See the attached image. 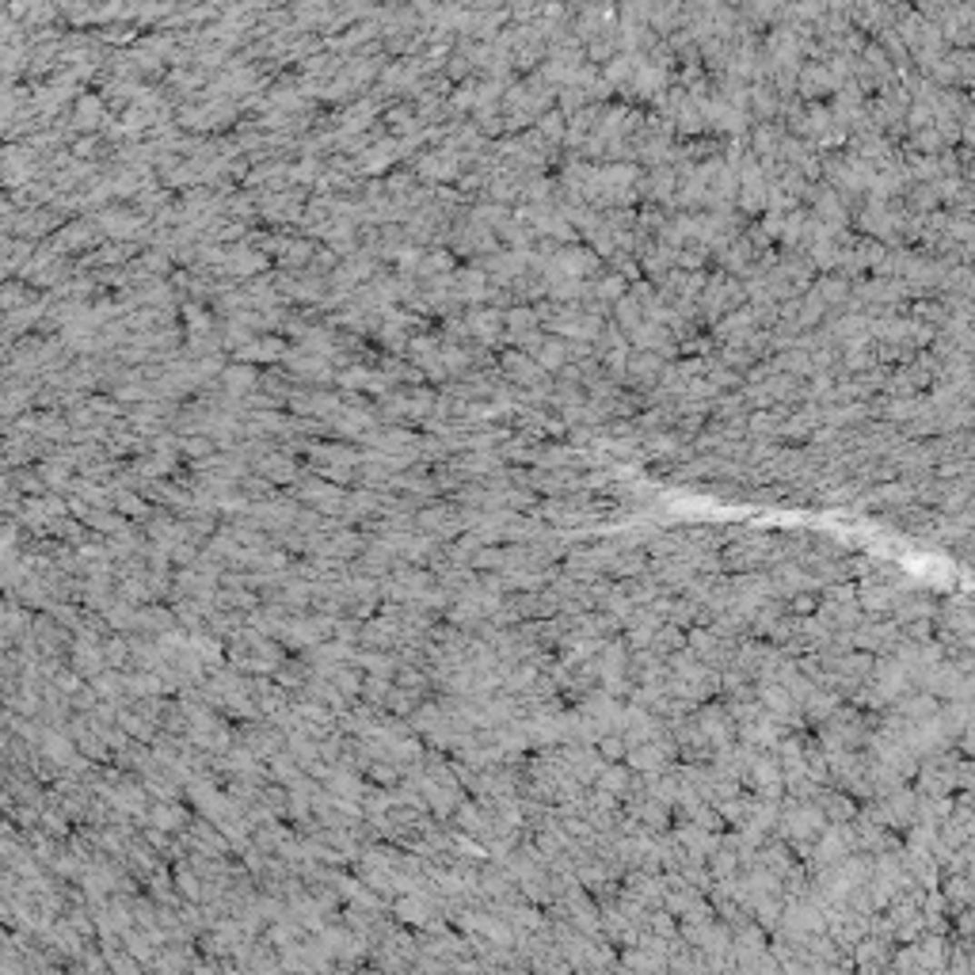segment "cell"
I'll use <instances>...</instances> for the list:
<instances>
[{"instance_id": "obj_2", "label": "cell", "mask_w": 975, "mask_h": 975, "mask_svg": "<svg viewBox=\"0 0 975 975\" xmlns=\"http://www.w3.org/2000/svg\"><path fill=\"white\" fill-rule=\"evenodd\" d=\"M503 363H507V373H511V377H522V382H530V377H537L533 363H530V358H522V354H507Z\"/></svg>"}, {"instance_id": "obj_3", "label": "cell", "mask_w": 975, "mask_h": 975, "mask_svg": "<svg viewBox=\"0 0 975 975\" xmlns=\"http://www.w3.org/2000/svg\"><path fill=\"white\" fill-rule=\"evenodd\" d=\"M179 450H184L187 457H206V453H214V439H184Z\"/></svg>"}, {"instance_id": "obj_4", "label": "cell", "mask_w": 975, "mask_h": 975, "mask_svg": "<svg viewBox=\"0 0 975 975\" xmlns=\"http://www.w3.org/2000/svg\"><path fill=\"white\" fill-rule=\"evenodd\" d=\"M95 118H99V104H95V99H81V107H76V123H81V126H95Z\"/></svg>"}, {"instance_id": "obj_1", "label": "cell", "mask_w": 975, "mask_h": 975, "mask_svg": "<svg viewBox=\"0 0 975 975\" xmlns=\"http://www.w3.org/2000/svg\"><path fill=\"white\" fill-rule=\"evenodd\" d=\"M153 823H156V827H164V831H175L179 823H184V811H179V808H164V804H156V808H153Z\"/></svg>"}, {"instance_id": "obj_9", "label": "cell", "mask_w": 975, "mask_h": 975, "mask_svg": "<svg viewBox=\"0 0 975 975\" xmlns=\"http://www.w3.org/2000/svg\"><path fill=\"white\" fill-rule=\"evenodd\" d=\"M179 891H187L191 900H198V880L191 877V872H179Z\"/></svg>"}, {"instance_id": "obj_10", "label": "cell", "mask_w": 975, "mask_h": 975, "mask_svg": "<svg viewBox=\"0 0 975 975\" xmlns=\"http://www.w3.org/2000/svg\"><path fill=\"white\" fill-rule=\"evenodd\" d=\"M43 476H46L50 484H62V481H65V469H57V465H46V469H43Z\"/></svg>"}, {"instance_id": "obj_8", "label": "cell", "mask_w": 975, "mask_h": 975, "mask_svg": "<svg viewBox=\"0 0 975 975\" xmlns=\"http://www.w3.org/2000/svg\"><path fill=\"white\" fill-rule=\"evenodd\" d=\"M118 507H126L130 514H145V503L137 500V495H130V492H118Z\"/></svg>"}, {"instance_id": "obj_6", "label": "cell", "mask_w": 975, "mask_h": 975, "mask_svg": "<svg viewBox=\"0 0 975 975\" xmlns=\"http://www.w3.org/2000/svg\"><path fill=\"white\" fill-rule=\"evenodd\" d=\"M260 469L267 476H274V481H290V476H293V465H286V462H264Z\"/></svg>"}, {"instance_id": "obj_5", "label": "cell", "mask_w": 975, "mask_h": 975, "mask_svg": "<svg viewBox=\"0 0 975 975\" xmlns=\"http://www.w3.org/2000/svg\"><path fill=\"white\" fill-rule=\"evenodd\" d=\"M225 377H229V385H236V389H248V385L255 382V370H252V366H233Z\"/></svg>"}, {"instance_id": "obj_7", "label": "cell", "mask_w": 975, "mask_h": 975, "mask_svg": "<svg viewBox=\"0 0 975 975\" xmlns=\"http://www.w3.org/2000/svg\"><path fill=\"white\" fill-rule=\"evenodd\" d=\"M401 914H404L408 922H423V919H427V907H423V903H415V900H404V903H401Z\"/></svg>"}]
</instances>
